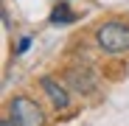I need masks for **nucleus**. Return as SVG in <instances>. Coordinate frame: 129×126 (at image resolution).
Segmentation results:
<instances>
[{
	"label": "nucleus",
	"instance_id": "nucleus-1",
	"mask_svg": "<svg viewBox=\"0 0 129 126\" xmlns=\"http://www.w3.org/2000/svg\"><path fill=\"white\" fill-rule=\"evenodd\" d=\"M95 42H98V48L104 53H110V56L129 53V23H121V20L101 23L95 28Z\"/></svg>",
	"mask_w": 129,
	"mask_h": 126
},
{
	"label": "nucleus",
	"instance_id": "nucleus-2",
	"mask_svg": "<svg viewBox=\"0 0 129 126\" xmlns=\"http://www.w3.org/2000/svg\"><path fill=\"white\" fill-rule=\"evenodd\" d=\"M9 112H11L17 126H45V115H42L39 104L31 101L28 95H14Z\"/></svg>",
	"mask_w": 129,
	"mask_h": 126
},
{
	"label": "nucleus",
	"instance_id": "nucleus-3",
	"mask_svg": "<svg viewBox=\"0 0 129 126\" xmlns=\"http://www.w3.org/2000/svg\"><path fill=\"white\" fill-rule=\"evenodd\" d=\"M64 78H68L73 93H93L95 90V76L87 67H70L68 73H64Z\"/></svg>",
	"mask_w": 129,
	"mask_h": 126
},
{
	"label": "nucleus",
	"instance_id": "nucleus-4",
	"mask_svg": "<svg viewBox=\"0 0 129 126\" xmlns=\"http://www.w3.org/2000/svg\"><path fill=\"white\" fill-rule=\"evenodd\" d=\"M39 87H42V93L48 95V101L53 104L56 109H68V104H70V95L64 93V87L56 81V78H51V76H45L39 81Z\"/></svg>",
	"mask_w": 129,
	"mask_h": 126
},
{
	"label": "nucleus",
	"instance_id": "nucleus-5",
	"mask_svg": "<svg viewBox=\"0 0 129 126\" xmlns=\"http://www.w3.org/2000/svg\"><path fill=\"white\" fill-rule=\"evenodd\" d=\"M51 20H53V23H70L73 14L64 9V6H56V9H53V14H51Z\"/></svg>",
	"mask_w": 129,
	"mask_h": 126
},
{
	"label": "nucleus",
	"instance_id": "nucleus-6",
	"mask_svg": "<svg viewBox=\"0 0 129 126\" xmlns=\"http://www.w3.org/2000/svg\"><path fill=\"white\" fill-rule=\"evenodd\" d=\"M28 45H31V36H23V39H20V45H17V53H25Z\"/></svg>",
	"mask_w": 129,
	"mask_h": 126
},
{
	"label": "nucleus",
	"instance_id": "nucleus-7",
	"mask_svg": "<svg viewBox=\"0 0 129 126\" xmlns=\"http://www.w3.org/2000/svg\"><path fill=\"white\" fill-rule=\"evenodd\" d=\"M0 126H17V123H14V118L9 115V118H3V123H0Z\"/></svg>",
	"mask_w": 129,
	"mask_h": 126
}]
</instances>
